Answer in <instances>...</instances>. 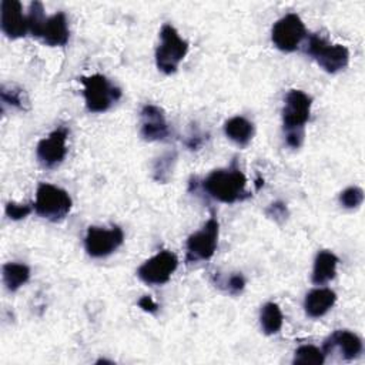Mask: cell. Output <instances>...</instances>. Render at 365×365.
Here are the masks:
<instances>
[{"mask_svg":"<svg viewBox=\"0 0 365 365\" xmlns=\"http://www.w3.org/2000/svg\"><path fill=\"white\" fill-rule=\"evenodd\" d=\"M138 307L145 311V312H150V314H155L158 311V304L150 297V295H143L140 299H138Z\"/></svg>","mask_w":365,"mask_h":365,"instance_id":"obj_29","label":"cell"},{"mask_svg":"<svg viewBox=\"0 0 365 365\" xmlns=\"http://www.w3.org/2000/svg\"><path fill=\"white\" fill-rule=\"evenodd\" d=\"M187 51V40L180 37L174 26L164 24L160 30V44L155 48L157 68L164 74L175 73Z\"/></svg>","mask_w":365,"mask_h":365,"instance_id":"obj_3","label":"cell"},{"mask_svg":"<svg viewBox=\"0 0 365 365\" xmlns=\"http://www.w3.org/2000/svg\"><path fill=\"white\" fill-rule=\"evenodd\" d=\"M71 205V198L66 190L48 182L38 184L33 208L40 217L50 221H60L70 212Z\"/></svg>","mask_w":365,"mask_h":365,"instance_id":"obj_4","label":"cell"},{"mask_svg":"<svg viewBox=\"0 0 365 365\" xmlns=\"http://www.w3.org/2000/svg\"><path fill=\"white\" fill-rule=\"evenodd\" d=\"M175 153H165L164 155H161L155 163H154V178L160 182H165L170 177V173L173 170V164L175 163Z\"/></svg>","mask_w":365,"mask_h":365,"instance_id":"obj_23","label":"cell"},{"mask_svg":"<svg viewBox=\"0 0 365 365\" xmlns=\"http://www.w3.org/2000/svg\"><path fill=\"white\" fill-rule=\"evenodd\" d=\"M31 210H34L30 204H16V202H7L6 204V215L10 218V220H14V221H17V220H23V218H26L30 212H31Z\"/></svg>","mask_w":365,"mask_h":365,"instance_id":"obj_26","label":"cell"},{"mask_svg":"<svg viewBox=\"0 0 365 365\" xmlns=\"http://www.w3.org/2000/svg\"><path fill=\"white\" fill-rule=\"evenodd\" d=\"M225 135L238 145H247L254 135V125L242 115L231 117L224 123Z\"/></svg>","mask_w":365,"mask_h":365,"instance_id":"obj_18","label":"cell"},{"mask_svg":"<svg viewBox=\"0 0 365 365\" xmlns=\"http://www.w3.org/2000/svg\"><path fill=\"white\" fill-rule=\"evenodd\" d=\"M284 322V315L281 312V308L275 302H267L261 307L259 311V324L262 331L267 335H274L279 332L282 328Z\"/></svg>","mask_w":365,"mask_h":365,"instance_id":"obj_20","label":"cell"},{"mask_svg":"<svg viewBox=\"0 0 365 365\" xmlns=\"http://www.w3.org/2000/svg\"><path fill=\"white\" fill-rule=\"evenodd\" d=\"M96 364H113L111 361H107V359H98Z\"/></svg>","mask_w":365,"mask_h":365,"instance_id":"obj_30","label":"cell"},{"mask_svg":"<svg viewBox=\"0 0 365 365\" xmlns=\"http://www.w3.org/2000/svg\"><path fill=\"white\" fill-rule=\"evenodd\" d=\"M46 14H44V7L40 1H33L30 3L29 14H27V23H29V33L34 37H38L40 30L46 21Z\"/></svg>","mask_w":365,"mask_h":365,"instance_id":"obj_22","label":"cell"},{"mask_svg":"<svg viewBox=\"0 0 365 365\" xmlns=\"http://www.w3.org/2000/svg\"><path fill=\"white\" fill-rule=\"evenodd\" d=\"M336 294L331 288H314L304 299V308L308 317L319 318L325 315L335 304Z\"/></svg>","mask_w":365,"mask_h":365,"instance_id":"obj_16","label":"cell"},{"mask_svg":"<svg viewBox=\"0 0 365 365\" xmlns=\"http://www.w3.org/2000/svg\"><path fill=\"white\" fill-rule=\"evenodd\" d=\"M202 190L214 200L224 204H234L250 197L245 190L247 178L234 158L227 168L211 171L202 180Z\"/></svg>","mask_w":365,"mask_h":365,"instance_id":"obj_1","label":"cell"},{"mask_svg":"<svg viewBox=\"0 0 365 365\" xmlns=\"http://www.w3.org/2000/svg\"><path fill=\"white\" fill-rule=\"evenodd\" d=\"M305 53L309 54L327 73H338L348 66L349 51L342 44H332L319 34H311Z\"/></svg>","mask_w":365,"mask_h":365,"instance_id":"obj_6","label":"cell"},{"mask_svg":"<svg viewBox=\"0 0 365 365\" xmlns=\"http://www.w3.org/2000/svg\"><path fill=\"white\" fill-rule=\"evenodd\" d=\"M267 215L274 218L275 221H284L288 215V211H287V207L284 202L281 201H277V202H272L268 210H267Z\"/></svg>","mask_w":365,"mask_h":365,"instance_id":"obj_28","label":"cell"},{"mask_svg":"<svg viewBox=\"0 0 365 365\" xmlns=\"http://www.w3.org/2000/svg\"><path fill=\"white\" fill-rule=\"evenodd\" d=\"M140 133L147 141H161L170 135L164 111L154 104H145L140 113Z\"/></svg>","mask_w":365,"mask_h":365,"instance_id":"obj_12","label":"cell"},{"mask_svg":"<svg viewBox=\"0 0 365 365\" xmlns=\"http://www.w3.org/2000/svg\"><path fill=\"white\" fill-rule=\"evenodd\" d=\"M178 267V258L174 252L164 250L144 261L138 269V278L148 285H163L168 282Z\"/></svg>","mask_w":365,"mask_h":365,"instance_id":"obj_9","label":"cell"},{"mask_svg":"<svg viewBox=\"0 0 365 365\" xmlns=\"http://www.w3.org/2000/svg\"><path fill=\"white\" fill-rule=\"evenodd\" d=\"M305 36V26L301 17L295 13H288L277 20L271 30V40L274 46L285 53L297 50Z\"/></svg>","mask_w":365,"mask_h":365,"instance_id":"obj_8","label":"cell"},{"mask_svg":"<svg viewBox=\"0 0 365 365\" xmlns=\"http://www.w3.org/2000/svg\"><path fill=\"white\" fill-rule=\"evenodd\" d=\"M220 222L212 214L205 224L187 238V262H197L208 259L214 255L218 244Z\"/></svg>","mask_w":365,"mask_h":365,"instance_id":"obj_7","label":"cell"},{"mask_svg":"<svg viewBox=\"0 0 365 365\" xmlns=\"http://www.w3.org/2000/svg\"><path fill=\"white\" fill-rule=\"evenodd\" d=\"M1 101L3 103H7L13 107H17V108H23V97H21V91L20 90H14V88H10V90H6L4 87H1Z\"/></svg>","mask_w":365,"mask_h":365,"instance_id":"obj_27","label":"cell"},{"mask_svg":"<svg viewBox=\"0 0 365 365\" xmlns=\"http://www.w3.org/2000/svg\"><path fill=\"white\" fill-rule=\"evenodd\" d=\"M282 108L285 141L291 148H299L304 141V127L309 120L312 98L301 90H289Z\"/></svg>","mask_w":365,"mask_h":365,"instance_id":"obj_2","label":"cell"},{"mask_svg":"<svg viewBox=\"0 0 365 365\" xmlns=\"http://www.w3.org/2000/svg\"><path fill=\"white\" fill-rule=\"evenodd\" d=\"M38 37L46 43L47 46L57 47V46H66L70 37L68 23L67 17L63 11H58L50 17L46 19Z\"/></svg>","mask_w":365,"mask_h":365,"instance_id":"obj_15","label":"cell"},{"mask_svg":"<svg viewBox=\"0 0 365 365\" xmlns=\"http://www.w3.org/2000/svg\"><path fill=\"white\" fill-rule=\"evenodd\" d=\"M334 349H339L341 356L346 361H351L361 355L362 339L351 331L336 329L324 341V345H322V351L325 355L332 352Z\"/></svg>","mask_w":365,"mask_h":365,"instance_id":"obj_14","label":"cell"},{"mask_svg":"<svg viewBox=\"0 0 365 365\" xmlns=\"http://www.w3.org/2000/svg\"><path fill=\"white\" fill-rule=\"evenodd\" d=\"M336 265H338V257L327 250H322L317 254L312 268V282L315 285H324L328 281H331L336 274Z\"/></svg>","mask_w":365,"mask_h":365,"instance_id":"obj_17","label":"cell"},{"mask_svg":"<svg viewBox=\"0 0 365 365\" xmlns=\"http://www.w3.org/2000/svg\"><path fill=\"white\" fill-rule=\"evenodd\" d=\"M325 361V354L315 345H301L294 354L295 365H322Z\"/></svg>","mask_w":365,"mask_h":365,"instance_id":"obj_21","label":"cell"},{"mask_svg":"<svg viewBox=\"0 0 365 365\" xmlns=\"http://www.w3.org/2000/svg\"><path fill=\"white\" fill-rule=\"evenodd\" d=\"M86 107L91 113L107 111L121 97V90L110 83L103 74H93L80 78Z\"/></svg>","mask_w":365,"mask_h":365,"instance_id":"obj_5","label":"cell"},{"mask_svg":"<svg viewBox=\"0 0 365 365\" xmlns=\"http://www.w3.org/2000/svg\"><path fill=\"white\" fill-rule=\"evenodd\" d=\"M217 285L224 288L228 294L237 295L244 289L245 278L242 277L241 272H235V274H231L225 281H217Z\"/></svg>","mask_w":365,"mask_h":365,"instance_id":"obj_25","label":"cell"},{"mask_svg":"<svg viewBox=\"0 0 365 365\" xmlns=\"http://www.w3.org/2000/svg\"><path fill=\"white\" fill-rule=\"evenodd\" d=\"M0 26L9 38H20L29 33L27 16L23 14L21 3L3 0L0 4Z\"/></svg>","mask_w":365,"mask_h":365,"instance_id":"obj_13","label":"cell"},{"mask_svg":"<svg viewBox=\"0 0 365 365\" xmlns=\"http://www.w3.org/2000/svg\"><path fill=\"white\" fill-rule=\"evenodd\" d=\"M124 241V232L118 225L110 230L103 227H88L84 237V248L93 258H103L114 252Z\"/></svg>","mask_w":365,"mask_h":365,"instance_id":"obj_10","label":"cell"},{"mask_svg":"<svg viewBox=\"0 0 365 365\" xmlns=\"http://www.w3.org/2000/svg\"><path fill=\"white\" fill-rule=\"evenodd\" d=\"M67 135L68 130L64 125L57 127L46 138L40 140L36 148L38 163L46 168H54L63 163L67 154Z\"/></svg>","mask_w":365,"mask_h":365,"instance_id":"obj_11","label":"cell"},{"mask_svg":"<svg viewBox=\"0 0 365 365\" xmlns=\"http://www.w3.org/2000/svg\"><path fill=\"white\" fill-rule=\"evenodd\" d=\"M30 278V268L20 262H6L3 265V282L9 291H17Z\"/></svg>","mask_w":365,"mask_h":365,"instance_id":"obj_19","label":"cell"},{"mask_svg":"<svg viewBox=\"0 0 365 365\" xmlns=\"http://www.w3.org/2000/svg\"><path fill=\"white\" fill-rule=\"evenodd\" d=\"M364 201V191L359 187H348L339 195V202L344 208H356Z\"/></svg>","mask_w":365,"mask_h":365,"instance_id":"obj_24","label":"cell"}]
</instances>
